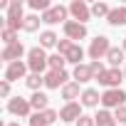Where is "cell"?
<instances>
[{
	"label": "cell",
	"instance_id": "d6986e66",
	"mask_svg": "<svg viewBox=\"0 0 126 126\" xmlns=\"http://www.w3.org/2000/svg\"><path fill=\"white\" fill-rule=\"evenodd\" d=\"M64 59H67V64H74V67L84 64V62H82V59H84V49H82V45L74 42V45L69 47V52L64 54Z\"/></svg>",
	"mask_w": 126,
	"mask_h": 126
},
{
	"label": "cell",
	"instance_id": "f546056e",
	"mask_svg": "<svg viewBox=\"0 0 126 126\" xmlns=\"http://www.w3.org/2000/svg\"><path fill=\"white\" fill-rule=\"evenodd\" d=\"M72 45H74V42H72V40H67V37H64V40H59V42H57V52L64 57V54L69 52V47H72Z\"/></svg>",
	"mask_w": 126,
	"mask_h": 126
},
{
	"label": "cell",
	"instance_id": "4316f807",
	"mask_svg": "<svg viewBox=\"0 0 126 126\" xmlns=\"http://www.w3.org/2000/svg\"><path fill=\"white\" fill-rule=\"evenodd\" d=\"M0 40H3V45H5V47H8V45L20 42V40H17V32H15V30H8V27L0 30Z\"/></svg>",
	"mask_w": 126,
	"mask_h": 126
},
{
	"label": "cell",
	"instance_id": "74e56055",
	"mask_svg": "<svg viewBox=\"0 0 126 126\" xmlns=\"http://www.w3.org/2000/svg\"><path fill=\"white\" fill-rule=\"evenodd\" d=\"M124 77H126V67H124Z\"/></svg>",
	"mask_w": 126,
	"mask_h": 126
},
{
	"label": "cell",
	"instance_id": "603a6c76",
	"mask_svg": "<svg viewBox=\"0 0 126 126\" xmlns=\"http://www.w3.org/2000/svg\"><path fill=\"white\" fill-rule=\"evenodd\" d=\"M25 87H27V89H32V92H40V89L45 87V74H27Z\"/></svg>",
	"mask_w": 126,
	"mask_h": 126
},
{
	"label": "cell",
	"instance_id": "484cf974",
	"mask_svg": "<svg viewBox=\"0 0 126 126\" xmlns=\"http://www.w3.org/2000/svg\"><path fill=\"white\" fill-rule=\"evenodd\" d=\"M40 22H42V17H40V15H27V17H25L22 30H25V32H37V30H40Z\"/></svg>",
	"mask_w": 126,
	"mask_h": 126
},
{
	"label": "cell",
	"instance_id": "8992f818",
	"mask_svg": "<svg viewBox=\"0 0 126 126\" xmlns=\"http://www.w3.org/2000/svg\"><path fill=\"white\" fill-rule=\"evenodd\" d=\"M40 17H42L45 25H59V22L64 25V22L69 20V8H64V5H52V8H49L47 13H42Z\"/></svg>",
	"mask_w": 126,
	"mask_h": 126
},
{
	"label": "cell",
	"instance_id": "d6a6232c",
	"mask_svg": "<svg viewBox=\"0 0 126 126\" xmlns=\"http://www.w3.org/2000/svg\"><path fill=\"white\" fill-rule=\"evenodd\" d=\"M42 114H45V119H47V124H49V126L59 119V111H54V109H47V111H42Z\"/></svg>",
	"mask_w": 126,
	"mask_h": 126
},
{
	"label": "cell",
	"instance_id": "ba28073f",
	"mask_svg": "<svg viewBox=\"0 0 126 126\" xmlns=\"http://www.w3.org/2000/svg\"><path fill=\"white\" fill-rule=\"evenodd\" d=\"M69 72L67 69H59V72H54V69H49V72H45V89H62L64 84H69Z\"/></svg>",
	"mask_w": 126,
	"mask_h": 126
},
{
	"label": "cell",
	"instance_id": "7c38bea8",
	"mask_svg": "<svg viewBox=\"0 0 126 126\" xmlns=\"http://www.w3.org/2000/svg\"><path fill=\"white\" fill-rule=\"evenodd\" d=\"M62 30H64V37H67V40H72V42H77V45H79V40L87 37V25H82V22H77V20H67L64 25H62Z\"/></svg>",
	"mask_w": 126,
	"mask_h": 126
},
{
	"label": "cell",
	"instance_id": "7402d4cb",
	"mask_svg": "<svg viewBox=\"0 0 126 126\" xmlns=\"http://www.w3.org/2000/svg\"><path fill=\"white\" fill-rule=\"evenodd\" d=\"M57 42H59L57 32H52V30H45V32H40V47H42V49L57 47Z\"/></svg>",
	"mask_w": 126,
	"mask_h": 126
},
{
	"label": "cell",
	"instance_id": "e575fe53",
	"mask_svg": "<svg viewBox=\"0 0 126 126\" xmlns=\"http://www.w3.org/2000/svg\"><path fill=\"white\" fill-rule=\"evenodd\" d=\"M74 126H96V121H94V116H87V114H84V116H82Z\"/></svg>",
	"mask_w": 126,
	"mask_h": 126
},
{
	"label": "cell",
	"instance_id": "4fadbf2b",
	"mask_svg": "<svg viewBox=\"0 0 126 126\" xmlns=\"http://www.w3.org/2000/svg\"><path fill=\"white\" fill-rule=\"evenodd\" d=\"M25 45L22 42H15V45H8L3 47V52H0V59L5 62V64H13V62H22V54H25Z\"/></svg>",
	"mask_w": 126,
	"mask_h": 126
},
{
	"label": "cell",
	"instance_id": "6da1fadb",
	"mask_svg": "<svg viewBox=\"0 0 126 126\" xmlns=\"http://www.w3.org/2000/svg\"><path fill=\"white\" fill-rule=\"evenodd\" d=\"M25 17H27V15H25V10H22V3H20V0H13V3H10V10H8L5 17H3V27L20 32L22 25H25Z\"/></svg>",
	"mask_w": 126,
	"mask_h": 126
},
{
	"label": "cell",
	"instance_id": "7a4b0ae2",
	"mask_svg": "<svg viewBox=\"0 0 126 126\" xmlns=\"http://www.w3.org/2000/svg\"><path fill=\"white\" fill-rule=\"evenodd\" d=\"M49 54L37 45V47H30L27 49V67H30V74H45V69L49 67L47 64Z\"/></svg>",
	"mask_w": 126,
	"mask_h": 126
},
{
	"label": "cell",
	"instance_id": "f1b7e54d",
	"mask_svg": "<svg viewBox=\"0 0 126 126\" xmlns=\"http://www.w3.org/2000/svg\"><path fill=\"white\" fill-rule=\"evenodd\" d=\"M30 126H49V124H47V119H45L42 111H35V114L30 116Z\"/></svg>",
	"mask_w": 126,
	"mask_h": 126
},
{
	"label": "cell",
	"instance_id": "83f0119b",
	"mask_svg": "<svg viewBox=\"0 0 126 126\" xmlns=\"http://www.w3.org/2000/svg\"><path fill=\"white\" fill-rule=\"evenodd\" d=\"M27 5H30L35 13H40V15H42V13H47V10L52 8V5H49V0H30Z\"/></svg>",
	"mask_w": 126,
	"mask_h": 126
},
{
	"label": "cell",
	"instance_id": "9c48e42d",
	"mask_svg": "<svg viewBox=\"0 0 126 126\" xmlns=\"http://www.w3.org/2000/svg\"><path fill=\"white\" fill-rule=\"evenodd\" d=\"M82 109H84V106H82V101H69V104H64V106L59 109V119L64 121L67 126H69V124H77V121L84 116V114H82Z\"/></svg>",
	"mask_w": 126,
	"mask_h": 126
},
{
	"label": "cell",
	"instance_id": "5bb4252c",
	"mask_svg": "<svg viewBox=\"0 0 126 126\" xmlns=\"http://www.w3.org/2000/svg\"><path fill=\"white\" fill-rule=\"evenodd\" d=\"M82 84H77V82H69V84H64L59 92H62V99H64V104H69V101H77V99H82V92L84 89H79Z\"/></svg>",
	"mask_w": 126,
	"mask_h": 126
},
{
	"label": "cell",
	"instance_id": "44dd1931",
	"mask_svg": "<svg viewBox=\"0 0 126 126\" xmlns=\"http://www.w3.org/2000/svg\"><path fill=\"white\" fill-rule=\"evenodd\" d=\"M124 57H126L124 47H111V49H109V54H106V62H109L111 67L121 69V62H124Z\"/></svg>",
	"mask_w": 126,
	"mask_h": 126
},
{
	"label": "cell",
	"instance_id": "ffe728a7",
	"mask_svg": "<svg viewBox=\"0 0 126 126\" xmlns=\"http://www.w3.org/2000/svg\"><path fill=\"white\" fill-rule=\"evenodd\" d=\"M94 121H96V126H119L116 119H114V114H111L109 109H99V111L94 114Z\"/></svg>",
	"mask_w": 126,
	"mask_h": 126
},
{
	"label": "cell",
	"instance_id": "d4e9b609",
	"mask_svg": "<svg viewBox=\"0 0 126 126\" xmlns=\"http://www.w3.org/2000/svg\"><path fill=\"white\" fill-rule=\"evenodd\" d=\"M47 64H49V69L59 72V69H64V64H67V59L62 57L59 52H54V54H49V59H47Z\"/></svg>",
	"mask_w": 126,
	"mask_h": 126
},
{
	"label": "cell",
	"instance_id": "3957f363",
	"mask_svg": "<svg viewBox=\"0 0 126 126\" xmlns=\"http://www.w3.org/2000/svg\"><path fill=\"white\" fill-rule=\"evenodd\" d=\"M114 45H111V40L106 37V35H96L92 42H89V49H87V54H89V59L92 62H101V59H106V54H109V49H111Z\"/></svg>",
	"mask_w": 126,
	"mask_h": 126
},
{
	"label": "cell",
	"instance_id": "8fae6325",
	"mask_svg": "<svg viewBox=\"0 0 126 126\" xmlns=\"http://www.w3.org/2000/svg\"><path fill=\"white\" fill-rule=\"evenodd\" d=\"M27 72H30L27 62H13V64H8V67H5L3 79L13 84V82H17V79H27Z\"/></svg>",
	"mask_w": 126,
	"mask_h": 126
},
{
	"label": "cell",
	"instance_id": "9a60e30c",
	"mask_svg": "<svg viewBox=\"0 0 126 126\" xmlns=\"http://www.w3.org/2000/svg\"><path fill=\"white\" fill-rule=\"evenodd\" d=\"M92 79H94V72H92L89 64H79V67H74V72H72V82H77V84H87V82H92Z\"/></svg>",
	"mask_w": 126,
	"mask_h": 126
},
{
	"label": "cell",
	"instance_id": "2e32d148",
	"mask_svg": "<svg viewBox=\"0 0 126 126\" xmlns=\"http://www.w3.org/2000/svg\"><path fill=\"white\" fill-rule=\"evenodd\" d=\"M79 101H82V106H87V109H96V106L101 104V94L89 87V89L82 92V99H79Z\"/></svg>",
	"mask_w": 126,
	"mask_h": 126
},
{
	"label": "cell",
	"instance_id": "f35d334b",
	"mask_svg": "<svg viewBox=\"0 0 126 126\" xmlns=\"http://www.w3.org/2000/svg\"><path fill=\"white\" fill-rule=\"evenodd\" d=\"M69 126H74V124H69Z\"/></svg>",
	"mask_w": 126,
	"mask_h": 126
},
{
	"label": "cell",
	"instance_id": "ac0fdd59",
	"mask_svg": "<svg viewBox=\"0 0 126 126\" xmlns=\"http://www.w3.org/2000/svg\"><path fill=\"white\" fill-rule=\"evenodd\" d=\"M30 104H32V111H47L49 109V96L45 92H32Z\"/></svg>",
	"mask_w": 126,
	"mask_h": 126
},
{
	"label": "cell",
	"instance_id": "e0dca14e",
	"mask_svg": "<svg viewBox=\"0 0 126 126\" xmlns=\"http://www.w3.org/2000/svg\"><path fill=\"white\" fill-rule=\"evenodd\" d=\"M106 22H109L111 27H121V25H126V5H119V8H111V13H109Z\"/></svg>",
	"mask_w": 126,
	"mask_h": 126
},
{
	"label": "cell",
	"instance_id": "52a82bcc",
	"mask_svg": "<svg viewBox=\"0 0 126 126\" xmlns=\"http://www.w3.org/2000/svg\"><path fill=\"white\" fill-rule=\"evenodd\" d=\"M67 8H69L72 20H77V22H82V25H87V22L92 20V5H87L84 0H72Z\"/></svg>",
	"mask_w": 126,
	"mask_h": 126
},
{
	"label": "cell",
	"instance_id": "277c9868",
	"mask_svg": "<svg viewBox=\"0 0 126 126\" xmlns=\"http://www.w3.org/2000/svg\"><path fill=\"white\" fill-rule=\"evenodd\" d=\"M8 111H10L13 116H20V119H30V116L35 114L30 99H25V96H13V99H8Z\"/></svg>",
	"mask_w": 126,
	"mask_h": 126
},
{
	"label": "cell",
	"instance_id": "30bf717a",
	"mask_svg": "<svg viewBox=\"0 0 126 126\" xmlns=\"http://www.w3.org/2000/svg\"><path fill=\"white\" fill-rule=\"evenodd\" d=\"M124 79H126V77H124V69L109 67V69H106V72H104V74H101V77H99L96 82H99L101 87H106V89H121L119 84H121Z\"/></svg>",
	"mask_w": 126,
	"mask_h": 126
},
{
	"label": "cell",
	"instance_id": "4dcf8cb0",
	"mask_svg": "<svg viewBox=\"0 0 126 126\" xmlns=\"http://www.w3.org/2000/svg\"><path fill=\"white\" fill-rule=\"evenodd\" d=\"M89 67H92V72H94V79H99L104 72H106V67H104V62H89Z\"/></svg>",
	"mask_w": 126,
	"mask_h": 126
},
{
	"label": "cell",
	"instance_id": "d590c367",
	"mask_svg": "<svg viewBox=\"0 0 126 126\" xmlns=\"http://www.w3.org/2000/svg\"><path fill=\"white\" fill-rule=\"evenodd\" d=\"M5 126H20V124H17V121H10V124H5Z\"/></svg>",
	"mask_w": 126,
	"mask_h": 126
},
{
	"label": "cell",
	"instance_id": "1f68e13d",
	"mask_svg": "<svg viewBox=\"0 0 126 126\" xmlns=\"http://www.w3.org/2000/svg\"><path fill=\"white\" fill-rule=\"evenodd\" d=\"M114 119H116L119 126H126V106H119V109L114 111Z\"/></svg>",
	"mask_w": 126,
	"mask_h": 126
},
{
	"label": "cell",
	"instance_id": "5b68a950",
	"mask_svg": "<svg viewBox=\"0 0 126 126\" xmlns=\"http://www.w3.org/2000/svg\"><path fill=\"white\" fill-rule=\"evenodd\" d=\"M101 106L104 109H119V106H126V92L124 89H104V94H101Z\"/></svg>",
	"mask_w": 126,
	"mask_h": 126
},
{
	"label": "cell",
	"instance_id": "8d00e7d4",
	"mask_svg": "<svg viewBox=\"0 0 126 126\" xmlns=\"http://www.w3.org/2000/svg\"><path fill=\"white\" fill-rule=\"evenodd\" d=\"M121 47H124V52H126V37H124V45H121Z\"/></svg>",
	"mask_w": 126,
	"mask_h": 126
},
{
	"label": "cell",
	"instance_id": "cb8c5ba5",
	"mask_svg": "<svg viewBox=\"0 0 126 126\" xmlns=\"http://www.w3.org/2000/svg\"><path fill=\"white\" fill-rule=\"evenodd\" d=\"M109 13H111V8L104 3V0H96V3L92 5V17H109Z\"/></svg>",
	"mask_w": 126,
	"mask_h": 126
},
{
	"label": "cell",
	"instance_id": "836d02e7",
	"mask_svg": "<svg viewBox=\"0 0 126 126\" xmlns=\"http://www.w3.org/2000/svg\"><path fill=\"white\" fill-rule=\"evenodd\" d=\"M0 96H3V99H13L10 96V82H5V79L0 82Z\"/></svg>",
	"mask_w": 126,
	"mask_h": 126
}]
</instances>
